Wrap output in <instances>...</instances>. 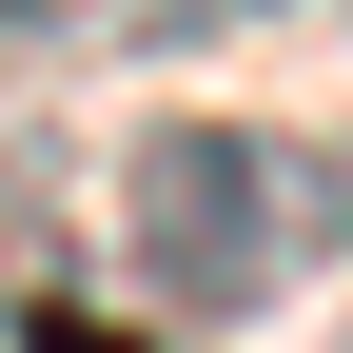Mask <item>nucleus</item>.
<instances>
[{
  "label": "nucleus",
  "mask_w": 353,
  "mask_h": 353,
  "mask_svg": "<svg viewBox=\"0 0 353 353\" xmlns=\"http://www.w3.org/2000/svg\"><path fill=\"white\" fill-rule=\"evenodd\" d=\"M39 20H79V0H0V59H20V39H39Z\"/></svg>",
  "instance_id": "obj_4"
},
{
  "label": "nucleus",
  "mask_w": 353,
  "mask_h": 353,
  "mask_svg": "<svg viewBox=\"0 0 353 353\" xmlns=\"http://www.w3.org/2000/svg\"><path fill=\"white\" fill-rule=\"evenodd\" d=\"M236 20H275V0H138V39L176 59V39H236Z\"/></svg>",
  "instance_id": "obj_2"
},
{
  "label": "nucleus",
  "mask_w": 353,
  "mask_h": 353,
  "mask_svg": "<svg viewBox=\"0 0 353 353\" xmlns=\"http://www.w3.org/2000/svg\"><path fill=\"white\" fill-rule=\"evenodd\" d=\"M334 353H353V334H334Z\"/></svg>",
  "instance_id": "obj_5"
},
{
  "label": "nucleus",
  "mask_w": 353,
  "mask_h": 353,
  "mask_svg": "<svg viewBox=\"0 0 353 353\" xmlns=\"http://www.w3.org/2000/svg\"><path fill=\"white\" fill-rule=\"evenodd\" d=\"M353 255V157L275 118H138L118 138V275L157 314H275Z\"/></svg>",
  "instance_id": "obj_1"
},
{
  "label": "nucleus",
  "mask_w": 353,
  "mask_h": 353,
  "mask_svg": "<svg viewBox=\"0 0 353 353\" xmlns=\"http://www.w3.org/2000/svg\"><path fill=\"white\" fill-rule=\"evenodd\" d=\"M20 353H138V334H99V314H39V334H20Z\"/></svg>",
  "instance_id": "obj_3"
}]
</instances>
